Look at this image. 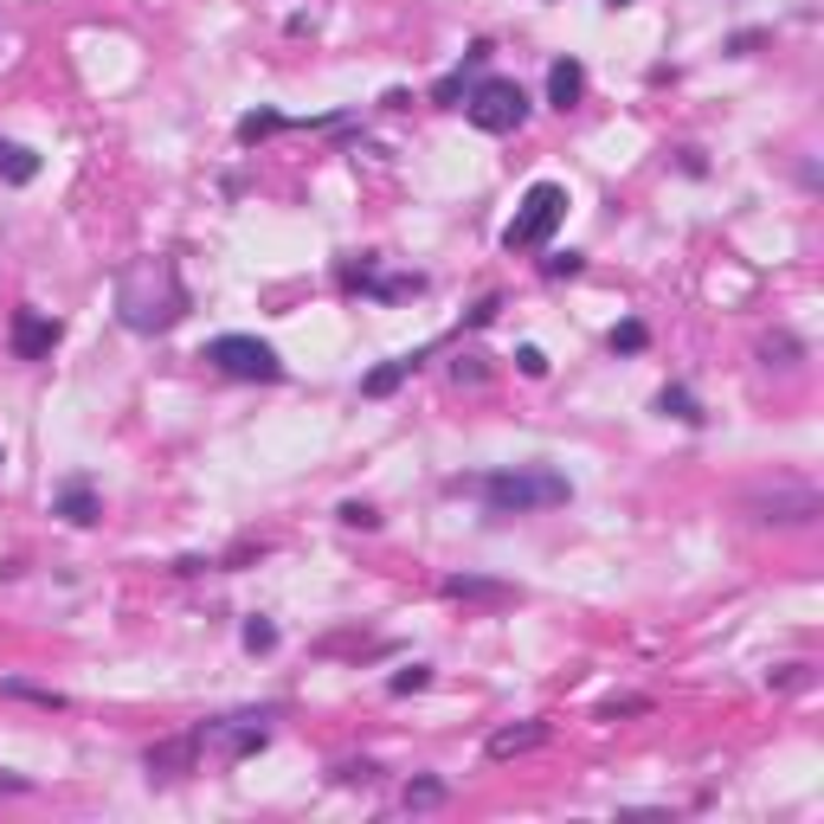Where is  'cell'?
I'll use <instances>...</instances> for the list:
<instances>
[{"label": "cell", "instance_id": "cell-10", "mask_svg": "<svg viewBox=\"0 0 824 824\" xmlns=\"http://www.w3.org/2000/svg\"><path fill=\"white\" fill-rule=\"evenodd\" d=\"M438 593H445V599H464V606H516V599H522L509 580H483V573H445Z\"/></svg>", "mask_w": 824, "mask_h": 824}, {"label": "cell", "instance_id": "cell-3", "mask_svg": "<svg viewBox=\"0 0 824 824\" xmlns=\"http://www.w3.org/2000/svg\"><path fill=\"white\" fill-rule=\"evenodd\" d=\"M464 117H471V130H483V136H516L522 123H529V90L516 84V77H477L471 84V97L458 104Z\"/></svg>", "mask_w": 824, "mask_h": 824}, {"label": "cell", "instance_id": "cell-16", "mask_svg": "<svg viewBox=\"0 0 824 824\" xmlns=\"http://www.w3.org/2000/svg\"><path fill=\"white\" fill-rule=\"evenodd\" d=\"M0 181H7V187H26V181H39V155H33L26 142H7V136H0Z\"/></svg>", "mask_w": 824, "mask_h": 824}, {"label": "cell", "instance_id": "cell-31", "mask_svg": "<svg viewBox=\"0 0 824 824\" xmlns=\"http://www.w3.org/2000/svg\"><path fill=\"white\" fill-rule=\"evenodd\" d=\"M516 367H522L529 380H542V374H548V354H542L535 342H522V348H516Z\"/></svg>", "mask_w": 824, "mask_h": 824}, {"label": "cell", "instance_id": "cell-20", "mask_svg": "<svg viewBox=\"0 0 824 824\" xmlns=\"http://www.w3.org/2000/svg\"><path fill=\"white\" fill-rule=\"evenodd\" d=\"M760 361H766V367H799V361H805V342H799L792 329H773V336H760Z\"/></svg>", "mask_w": 824, "mask_h": 824}, {"label": "cell", "instance_id": "cell-37", "mask_svg": "<svg viewBox=\"0 0 824 824\" xmlns=\"http://www.w3.org/2000/svg\"><path fill=\"white\" fill-rule=\"evenodd\" d=\"M606 7H638V0H606Z\"/></svg>", "mask_w": 824, "mask_h": 824}, {"label": "cell", "instance_id": "cell-22", "mask_svg": "<svg viewBox=\"0 0 824 824\" xmlns=\"http://www.w3.org/2000/svg\"><path fill=\"white\" fill-rule=\"evenodd\" d=\"M239 644H245L252 657H265V651H277V625L265 613H252L245 625H239Z\"/></svg>", "mask_w": 824, "mask_h": 824}, {"label": "cell", "instance_id": "cell-26", "mask_svg": "<svg viewBox=\"0 0 824 824\" xmlns=\"http://www.w3.org/2000/svg\"><path fill=\"white\" fill-rule=\"evenodd\" d=\"M657 702L651 695H613V702H599V722H618V715H651Z\"/></svg>", "mask_w": 824, "mask_h": 824}, {"label": "cell", "instance_id": "cell-24", "mask_svg": "<svg viewBox=\"0 0 824 824\" xmlns=\"http://www.w3.org/2000/svg\"><path fill=\"white\" fill-rule=\"evenodd\" d=\"M606 348H613V354H644V348H651V329H644V323H618L613 336H606Z\"/></svg>", "mask_w": 824, "mask_h": 824}, {"label": "cell", "instance_id": "cell-5", "mask_svg": "<svg viewBox=\"0 0 824 824\" xmlns=\"http://www.w3.org/2000/svg\"><path fill=\"white\" fill-rule=\"evenodd\" d=\"M271 715L277 708H245V715H213L201 722V754H219V760H252L271 748Z\"/></svg>", "mask_w": 824, "mask_h": 824}, {"label": "cell", "instance_id": "cell-36", "mask_svg": "<svg viewBox=\"0 0 824 824\" xmlns=\"http://www.w3.org/2000/svg\"><path fill=\"white\" fill-rule=\"evenodd\" d=\"M677 161H683V174H708V161H702V148H677Z\"/></svg>", "mask_w": 824, "mask_h": 824}, {"label": "cell", "instance_id": "cell-9", "mask_svg": "<svg viewBox=\"0 0 824 824\" xmlns=\"http://www.w3.org/2000/svg\"><path fill=\"white\" fill-rule=\"evenodd\" d=\"M489 52H496V46H489V39H477V46L464 52V65H458V71H445V77L432 84V104H438V110H458V104L471 97V84L483 77V65H489Z\"/></svg>", "mask_w": 824, "mask_h": 824}, {"label": "cell", "instance_id": "cell-25", "mask_svg": "<svg viewBox=\"0 0 824 824\" xmlns=\"http://www.w3.org/2000/svg\"><path fill=\"white\" fill-rule=\"evenodd\" d=\"M812 683V664L805 657H792V664H773L766 670V689H805Z\"/></svg>", "mask_w": 824, "mask_h": 824}, {"label": "cell", "instance_id": "cell-1", "mask_svg": "<svg viewBox=\"0 0 824 824\" xmlns=\"http://www.w3.org/2000/svg\"><path fill=\"white\" fill-rule=\"evenodd\" d=\"M187 310H194V296H187L174 258H142L117 283V316H123L130 336H168Z\"/></svg>", "mask_w": 824, "mask_h": 824}, {"label": "cell", "instance_id": "cell-6", "mask_svg": "<svg viewBox=\"0 0 824 824\" xmlns=\"http://www.w3.org/2000/svg\"><path fill=\"white\" fill-rule=\"evenodd\" d=\"M201 361L213 374H232V380H283V354L258 336H213L201 348Z\"/></svg>", "mask_w": 824, "mask_h": 824}, {"label": "cell", "instance_id": "cell-21", "mask_svg": "<svg viewBox=\"0 0 824 824\" xmlns=\"http://www.w3.org/2000/svg\"><path fill=\"white\" fill-rule=\"evenodd\" d=\"M277 130H296V123L277 117V110H252V117H239V142H245V148H258V142L277 136Z\"/></svg>", "mask_w": 824, "mask_h": 824}, {"label": "cell", "instance_id": "cell-11", "mask_svg": "<svg viewBox=\"0 0 824 824\" xmlns=\"http://www.w3.org/2000/svg\"><path fill=\"white\" fill-rule=\"evenodd\" d=\"M194 760H201V735H168L142 754V766H148V779H181V773H194Z\"/></svg>", "mask_w": 824, "mask_h": 824}, {"label": "cell", "instance_id": "cell-7", "mask_svg": "<svg viewBox=\"0 0 824 824\" xmlns=\"http://www.w3.org/2000/svg\"><path fill=\"white\" fill-rule=\"evenodd\" d=\"M748 516L760 529H812L824 516V496L812 483H773V489H754L748 496Z\"/></svg>", "mask_w": 824, "mask_h": 824}, {"label": "cell", "instance_id": "cell-29", "mask_svg": "<svg viewBox=\"0 0 824 824\" xmlns=\"http://www.w3.org/2000/svg\"><path fill=\"white\" fill-rule=\"evenodd\" d=\"M586 271V252H554V258H542V277H580Z\"/></svg>", "mask_w": 824, "mask_h": 824}, {"label": "cell", "instance_id": "cell-18", "mask_svg": "<svg viewBox=\"0 0 824 824\" xmlns=\"http://www.w3.org/2000/svg\"><path fill=\"white\" fill-rule=\"evenodd\" d=\"M445 799H451V786H445V779H432V773H419V779L400 786V805H407V812H438Z\"/></svg>", "mask_w": 824, "mask_h": 824}, {"label": "cell", "instance_id": "cell-19", "mask_svg": "<svg viewBox=\"0 0 824 824\" xmlns=\"http://www.w3.org/2000/svg\"><path fill=\"white\" fill-rule=\"evenodd\" d=\"M657 412H664V419H683V425H702V419H708V412H702V400L689 393L683 380H670V387L657 393Z\"/></svg>", "mask_w": 824, "mask_h": 824}, {"label": "cell", "instance_id": "cell-33", "mask_svg": "<svg viewBox=\"0 0 824 824\" xmlns=\"http://www.w3.org/2000/svg\"><path fill=\"white\" fill-rule=\"evenodd\" d=\"M0 792H7V799H26V792H33V779H26V773H13V766H0Z\"/></svg>", "mask_w": 824, "mask_h": 824}, {"label": "cell", "instance_id": "cell-13", "mask_svg": "<svg viewBox=\"0 0 824 824\" xmlns=\"http://www.w3.org/2000/svg\"><path fill=\"white\" fill-rule=\"evenodd\" d=\"M52 516H65L71 529H97L104 502H97L90 477H65V483H59V496H52Z\"/></svg>", "mask_w": 824, "mask_h": 824}, {"label": "cell", "instance_id": "cell-38", "mask_svg": "<svg viewBox=\"0 0 824 824\" xmlns=\"http://www.w3.org/2000/svg\"><path fill=\"white\" fill-rule=\"evenodd\" d=\"M0 464H7V458H0Z\"/></svg>", "mask_w": 824, "mask_h": 824}, {"label": "cell", "instance_id": "cell-34", "mask_svg": "<svg viewBox=\"0 0 824 824\" xmlns=\"http://www.w3.org/2000/svg\"><path fill=\"white\" fill-rule=\"evenodd\" d=\"M496 310H502V296H483L477 310H471V316H464V329H483V323H489V316H496Z\"/></svg>", "mask_w": 824, "mask_h": 824}, {"label": "cell", "instance_id": "cell-14", "mask_svg": "<svg viewBox=\"0 0 824 824\" xmlns=\"http://www.w3.org/2000/svg\"><path fill=\"white\" fill-rule=\"evenodd\" d=\"M548 104L560 110V117L586 104V65H580V59H554L548 65Z\"/></svg>", "mask_w": 824, "mask_h": 824}, {"label": "cell", "instance_id": "cell-27", "mask_svg": "<svg viewBox=\"0 0 824 824\" xmlns=\"http://www.w3.org/2000/svg\"><path fill=\"white\" fill-rule=\"evenodd\" d=\"M393 695H419V689H432V664H407V670H393Z\"/></svg>", "mask_w": 824, "mask_h": 824}, {"label": "cell", "instance_id": "cell-4", "mask_svg": "<svg viewBox=\"0 0 824 824\" xmlns=\"http://www.w3.org/2000/svg\"><path fill=\"white\" fill-rule=\"evenodd\" d=\"M567 187L560 181H535L529 194H522V206H516V219L502 226V252H542L554 239V226L567 219Z\"/></svg>", "mask_w": 824, "mask_h": 824}, {"label": "cell", "instance_id": "cell-17", "mask_svg": "<svg viewBox=\"0 0 824 824\" xmlns=\"http://www.w3.org/2000/svg\"><path fill=\"white\" fill-rule=\"evenodd\" d=\"M0 695H7V702H33V708H46V715H59V708H71V695H65V689L26 683V677H7V683H0Z\"/></svg>", "mask_w": 824, "mask_h": 824}, {"label": "cell", "instance_id": "cell-23", "mask_svg": "<svg viewBox=\"0 0 824 824\" xmlns=\"http://www.w3.org/2000/svg\"><path fill=\"white\" fill-rule=\"evenodd\" d=\"M380 779H387L380 760H342L336 766V786H380Z\"/></svg>", "mask_w": 824, "mask_h": 824}, {"label": "cell", "instance_id": "cell-2", "mask_svg": "<svg viewBox=\"0 0 824 824\" xmlns=\"http://www.w3.org/2000/svg\"><path fill=\"white\" fill-rule=\"evenodd\" d=\"M483 496L489 516H535V509H560L573 502V483L548 471V464H516V471H489V477L471 483Z\"/></svg>", "mask_w": 824, "mask_h": 824}, {"label": "cell", "instance_id": "cell-15", "mask_svg": "<svg viewBox=\"0 0 824 824\" xmlns=\"http://www.w3.org/2000/svg\"><path fill=\"white\" fill-rule=\"evenodd\" d=\"M432 348H419V354H400V361H380L374 374H361V400H387V393H400L407 387V374L425 361Z\"/></svg>", "mask_w": 824, "mask_h": 824}, {"label": "cell", "instance_id": "cell-32", "mask_svg": "<svg viewBox=\"0 0 824 824\" xmlns=\"http://www.w3.org/2000/svg\"><path fill=\"white\" fill-rule=\"evenodd\" d=\"M760 46H766V33H760V26H748V33H735V39H728V52H735V59H748V52H760Z\"/></svg>", "mask_w": 824, "mask_h": 824}, {"label": "cell", "instance_id": "cell-30", "mask_svg": "<svg viewBox=\"0 0 824 824\" xmlns=\"http://www.w3.org/2000/svg\"><path fill=\"white\" fill-rule=\"evenodd\" d=\"M336 516H342L348 529H380V509H374V502H342Z\"/></svg>", "mask_w": 824, "mask_h": 824}, {"label": "cell", "instance_id": "cell-28", "mask_svg": "<svg viewBox=\"0 0 824 824\" xmlns=\"http://www.w3.org/2000/svg\"><path fill=\"white\" fill-rule=\"evenodd\" d=\"M451 380H458V387H483V380H489L483 354H458V361H451Z\"/></svg>", "mask_w": 824, "mask_h": 824}, {"label": "cell", "instance_id": "cell-35", "mask_svg": "<svg viewBox=\"0 0 824 824\" xmlns=\"http://www.w3.org/2000/svg\"><path fill=\"white\" fill-rule=\"evenodd\" d=\"M206 567H219V560H206V554H181L174 560V573H206Z\"/></svg>", "mask_w": 824, "mask_h": 824}, {"label": "cell", "instance_id": "cell-8", "mask_svg": "<svg viewBox=\"0 0 824 824\" xmlns=\"http://www.w3.org/2000/svg\"><path fill=\"white\" fill-rule=\"evenodd\" d=\"M59 342H65V323H59V316H46V310H33V303L13 310V323H7V354H13V361H46Z\"/></svg>", "mask_w": 824, "mask_h": 824}, {"label": "cell", "instance_id": "cell-12", "mask_svg": "<svg viewBox=\"0 0 824 824\" xmlns=\"http://www.w3.org/2000/svg\"><path fill=\"white\" fill-rule=\"evenodd\" d=\"M548 741V722L535 715V722H509V728H496L489 741H483V760H522V754H535Z\"/></svg>", "mask_w": 824, "mask_h": 824}]
</instances>
